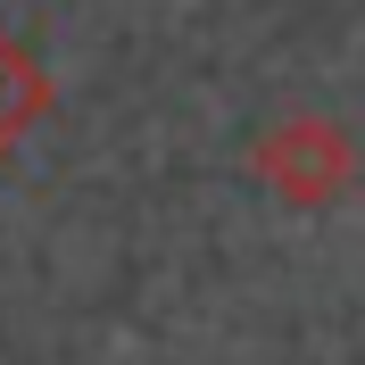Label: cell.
<instances>
[{
    "label": "cell",
    "instance_id": "1",
    "mask_svg": "<svg viewBox=\"0 0 365 365\" xmlns=\"http://www.w3.org/2000/svg\"><path fill=\"white\" fill-rule=\"evenodd\" d=\"M250 175L266 182L282 207H299V216H324V207H341L349 191H357V133H349L341 116H274L266 133L250 141Z\"/></svg>",
    "mask_w": 365,
    "mask_h": 365
},
{
    "label": "cell",
    "instance_id": "2",
    "mask_svg": "<svg viewBox=\"0 0 365 365\" xmlns=\"http://www.w3.org/2000/svg\"><path fill=\"white\" fill-rule=\"evenodd\" d=\"M25 116H42V67L0 34V150L25 133Z\"/></svg>",
    "mask_w": 365,
    "mask_h": 365
}]
</instances>
